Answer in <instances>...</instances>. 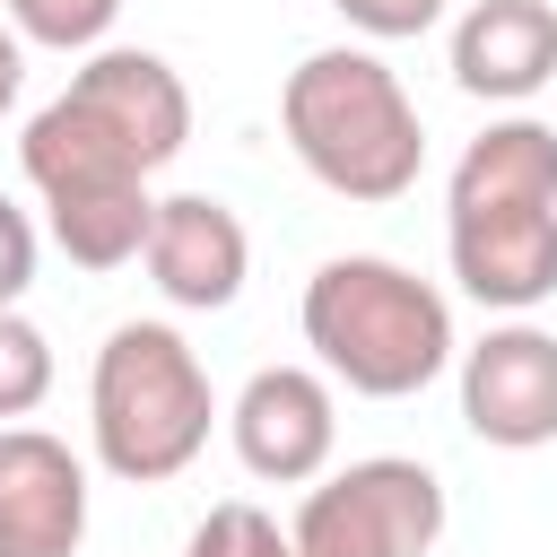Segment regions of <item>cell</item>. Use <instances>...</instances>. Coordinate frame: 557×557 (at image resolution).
Instances as JSON below:
<instances>
[{"label": "cell", "instance_id": "6da1fadb", "mask_svg": "<svg viewBox=\"0 0 557 557\" xmlns=\"http://www.w3.org/2000/svg\"><path fill=\"white\" fill-rule=\"evenodd\" d=\"M278 131L296 148V165L357 209H383L400 191H418L426 165V122L400 87V70L366 44H322L287 70L278 87Z\"/></svg>", "mask_w": 557, "mask_h": 557}, {"label": "cell", "instance_id": "7a4b0ae2", "mask_svg": "<svg viewBox=\"0 0 557 557\" xmlns=\"http://www.w3.org/2000/svg\"><path fill=\"white\" fill-rule=\"evenodd\" d=\"M305 348L331 383H348L357 400H409L453 366V305L435 278L383 261V252H339L305 278Z\"/></svg>", "mask_w": 557, "mask_h": 557}, {"label": "cell", "instance_id": "3957f363", "mask_svg": "<svg viewBox=\"0 0 557 557\" xmlns=\"http://www.w3.org/2000/svg\"><path fill=\"white\" fill-rule=\"evenodd\" d=\"M218 392L174 322H113L87 374V444L122 487H165L209 453Z\"/></svg>", "mask_w": 557, "mask_h": 557}, {"label": "cell", "instance_id": "277c9868", "mask_svg": "<svg viewBox=\"0 0 557 557\" xmlns=\"http://www.w3.org/2000/svg\"><path fill=\"white\" fill-rule=\"evenodd\" d=\"M17 165L44 191V226H52V244L78 270H122V261L148 252V226H157L148 165L96 113H78L70 96H52L26 122V139H17Z\"/></svg>", "mask_w": 557, "mask_h": 557}, {"label": "cell", "instance_id": "5b68a950", "mask_svg": "<svg viewBox=\"0 0 557 557\" xmlns=\"http://www.w3.org/2000/svg\"><path fill=\"white\" fill-rule=\"evenodd\" d=\"M287 531L305 557H426L444 540V479L409 453H366L322 470Z\"/></svg>", "mask_w": 557, "mask_h": 557}, {"label": "cell", "instance_id": "8992f818", "mask_svg": "<svg viewBox=\"0 0 557 557\" xmlns=\"http://www.w3.org/2000/svg\"><path fill=\"white\" fill-rule=\"evenodd\" d=\"M235 461L261 487H313L339 453V392L322 366H261L226 409Z\"/></svg>", "mask_w": 557, "mask_h": 557}, {"label": "cell", "instance_id": "52a82bcc", "mask_svg": "<svg viewBox=\"0 0 557 557\" xmlns=\"http://www.w3.org/2000/svg\"><path fill=\"white\" fill-rule=\"evenodd\" d=\"M461 426L496 453L557 444V331L513 313L487 339H470L461 348Z\"/></svg>", "mask_w": 557, "mask_h": 557}, {"label": "cell", "instance_id": "ba28073f", "mask_svg": "<svg viewBox=\"0 0 557 557\" xmlns=\"http://www.w3.org/2000/svg\"><path fill=\"white\" fill-rule=\"evenodd\" d=\"M444 252L470 305L531 313L557 296V200H496V209H444Z\"/></svg>", "mask_w": 557, "mask_h": 557}, {"label": "cell", "instance_id": "9c48e42d", "mask_svg": "<svg viewBox=\"0 0 557 557\" xmlns=\"http://www.w3.org/2000/svg\"><path fill=\"white\" fill-rule=\"evenodd\" d=\"M61 96H70L78 113H96L148 174L174 165L183 139H191V87H183V70H174L165 52H148V44H104V52H87Z\"/></svg>", "mask_w": 557, "mask_h": 557}, {"label": "cell", "instance_id": "30bf717a", "mask_svg": "<svg viewBox=\"0 0 557 557\" xmlns=\"http://www.w3.org/2000/svg\"><path fill=\"white\" fill-rule=\"evenodd\" d=\"M148 278L165 305L183 313H226L252 278V235L244 218L218 200V191H165L157 200V226H148Z\"/></svg>", "mask_w": 557, "mask_h": 557}, {"label": "cell", "instance_id": "8fae6325", "mask_svg": "<svg viewBox=\"0 0 557 557\" xmlns=\"http://www.w3.org/2000/svg\"><path fill=\"white\" fill-rule=\"evenodd\" d=\"M87 461L44 426H0V557H78Z\"/></svg>", "mask_w": 557, "mask_h": 557}, {"label": "cell", "instance_id": "7c38bea8", "mask_svg": "<svg viewBox=\"0 0 557 557\" xmlns=\"http://www.w3.org/2000/svg\"><path fill=\"white\" fill-rule=\"evenodd\" d=\"M557 78V9L548 0H470L453 17V87L479 104H531Z\"/></svg>", "mask_w": 557, "mask_h": 557}, {"label": "cell", "instance_id": "4fadbf2b", "mask_svg": "<svg viewBox=\"0 0 557 557\" xmlns=\"http://www.w3.org/2000/svg\"><path fill=\"white\" fill-rule=\"evenodd\" d=\"M496 200H557V131L548 122L505 113L461 148V165L444 183V209H496Z\"/></svg>", "mask_w": 557, "mask_h": 557}, {"label": "cell", "instance_id": "5bb4252c", "mask_svg": "<svg viewBox=\"0 0 557 557\" xmlns=\"http://www.w3.org/2000/svg\"><path fill=\"white\" fill-rule=\"evenodd\" d=\"M44 400H52V339L9 305V313H0V426L35 418Z\"/></svg>", "mask_w": 557, "mask_h": 557}, {"label": "cell", "instance_id": "9a60e30c", "mask_svg": "<svg viewBox=\"0 0 557 557\" xmlns=\"http://www.w3.org/2000/svg\"><path fill=\"white\" fill-rule=\"evenodd\" d=\"M9 9V26L26 35V44H44V52H104V35H113V17H122V0H0Z\"/></svg>", "mask_w": 557, "mask_h": 557}, {"label": "cell", "instance_id": "2e32d148", "mask_svg": "<svg viewBox=\"0 0 557 557\" xmlns=\"http://www.w3.org/2000/svg\"><path fill=\"white\" fill-rule=\"evenodd\" d=\"M183 557H305V548H296V531H278L252 496H226V505H209V513L191 522Z\"/></svg>", "mask_w": 557, "mask_h": 557}, {"label": "cell", "instance_id": "e0dca14e", "mask_svg": "<svg viewBox=\"0 0 557 557\" xmlns=\"http://www.w3.org/2000/svg\"><path fill=\"white\" fill-rule=\"evenodd\" d=\"M357 35H374V44H409V35H426V26H444V9L453 0H331Z\"/></svg>", "mask_w": 557, "mask_h": 557}, {"label": "cell", "instance_id": "ac0fdd59", "mask_svg": "<svg viewBox=\"0 0 557 557\" xmlns=\"http://www.w3.org/2000/svg\"><path fill=\"white\" fill-rule=\"evenodd\" d=\"M26 287H35V226H26L17 200H0V313H9Z\"/></svg>", "mask_w": 557, "mask_h": 557}, {"label": "cell", "instance_id": "d6986e66", "mask_svg": "<svg viewBox=\"0 0 557 557\" xmlns=\"http://www.w3.org/2000/svg\"><path fill=\"white\" fill-rule=\"evenodd\" d=\"M17 87H26V35L0 17V113L17 104Z\"/></svg>", "mask_w": 557, "mask_h": 557}]
</instances>
